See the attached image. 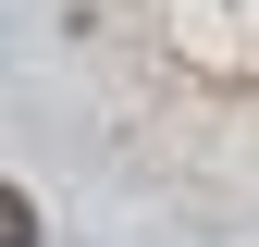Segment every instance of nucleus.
Masks as SVG:
<instances>
[{
    "label": "nucleus",
    "instance_id": "f257e3e1",
    "mask_svg": "<svg viewBox=\"0 0 259 247\" xmlns=\"http://www.w3.org/2000/svg\"><path fill=\"white\" fill-rule=\"evenodd\" d=\"M0 247H37V198L25 185H0Z\"/></svg>",
    "mask_w": 259,
    "mask_h": 247
}]
</instances>
